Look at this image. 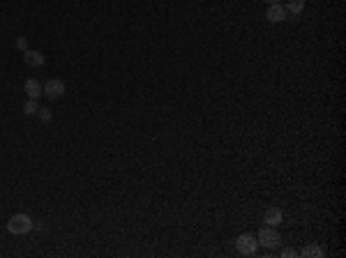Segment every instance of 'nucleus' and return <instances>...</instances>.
<instances>
[{"instance_id": "obj_3", "label": "nucleus", "mask_w": 346, "mask_h": 258, "mask_svg": "<svg viewBox=\"0 0 346 258\" xmlns=\"http://www.w3.org/2000/svg\"><path fill=\"white\" fill-rule=\"evenodd\" d=\"M236 249L242 253V256H254L258 249V240L254 238L252 233H242L240 238L236 240Z\"/></svg>"}, {"instance_id": "obj_9", "label": "nucleus", "mask_w": 346, "mask_h": 258, "mask_svg": "<svg viewBox=\"0 0 346 258\" xmlns=\"http://www.w3.org/2000/svg\"><path fill=\"white\" fill-rule=\"evenodd\" d=\"M284 10H286V14H293V16H298L300 12L305 10V0H288L286 5H284Z\"/></svg>"}, {"instance_id": "obj_13", "label": "nucleus", "mask_w": 346, "mask_h": 258, "mask_svg": "<svg viewBox=\"0 0 346 258\" xmlns=\"http://www.w3.org/2000/svg\"><path fill=\"white\" fill-rule=\"evenodd\" d=\"M16 49H21V51H28V39H26V37H19V39H16Z\"/></svg>"}, {"instance_id": "obj_1", "label": "nucleus", "mask_w": 346, "mask_h": 258, "mask_svg": "<svg viewBox=\"0 0 346 258\" xmlns=\"http://www.w3.org/2000/svg\"><path fill=\"white\" fill-rule=\"evenodd\" d=\"M35 228V222H32L28 214H14V217L7 222V231L12 233V235H28V233Z\"/></svg>"}, {"instance_id": "obj_6", "label": "nucleus", "mask_w": 346, "mask_h": 258, "mask_svg": "<svg viewBox=\"0 0 346 258\" xmlns=\"http://www.w3.org/2000/svg\"><path fill=\"white\" fill-rule=\"evenodd\" d=\"M23 90H26L28 99H39L44 95V85L37 81V78H28L26 85H23Z\"/></svg>"}, {"instance_id": "obj_5", "label": "nucleus", "mask_w": 346, "mask_h": 258, "mask_svg": "<svg viewBox=\"0 0 346 258\" xmlns=\"http://www.w3.org/2000/svg\"><path fill=\"white\" fill-rule=\"evenodd\" d=\"M268 21L270 23H282V21H286V10H284V5H279V3H275V5H268V12H266Z\"/></svg>"}, {"instance_id": "obj_14", "label": "nucleus", "mask_w": 346, "mask_h": 258, "mask_svg": "<svg viewBox=\"0 0 346 258\" xmlns=\"http://www.w3.org/2000/svg\"><path fill=\"white\" fill-rule=\"evenodd\" d=\"M293 256H298V253H295V249H291V247L282 251V258H293Z\"/></svg>"}, {"instance_id": "obj_4", "label": "nucleus", "mask_w": 346, "mask_h": 258, "mask_svg": "<svg viewBox=\"0 0 346 258\" xmlns=\"http://www.w3.org/2000/svg\"><path fill=\"white\" fill-rule=\"evenodd\" d=\"M44 95H47L49 99H60L65 95V81H60V78H49V81L44 83Z\"/></svg>"}, {"instance_id": "obj_10", "label": "nucleus", "mask_w": 346, "mask_h": 258, "mask_svg": "<svg viewBox=\"0 0 346 258\" xmlns=\"http://www.w3.org/2000/svg\"><path fill=\"white\" fill-rule=\"evenodd\" d=\"M300 256H312V258H323L325 251L319 247V244H310V247H305L302 251H300Z\"/></svg>"}, {"instance_id": "obj_7", "label": "nucleus", "mask_w": 346, "mask_h": 258, "mask_svg": "<svg viewBox=\"0 0 346 258\" xmlns=\"http://www.w3.org/2000/svg\"><path fill=\"white\" fill-rule=\"evenodd\" d=\"M263 224L266 226H279L282 224V210L279 207H268L266 212H263Z\"/></svg>"}, {"instance_id": "obj_8", "label": "nucleus", "mask_w": 346, "mask_h": 258, "mask_svg": "<svg viewBox=\"0 0 346 258\" xmlns=\"http://www.w3.org/2000/svg\"><path fill=\"white\" fill-rule=\"evenodd\" d=\"M23 62H26L28 67H42L44 65V53L42 51H23Z\"/></svg>"}, {"instance_id": "obj_2", "label": "nucleus", "mask_w": 346, "mask_h": 258, "mask_svg": "<svg viewBox=\"0 0 346 258\" xmlns=\"http://www.w3.org/2000/svg\"><path fill=\"white\" fill-rule=\"evenodd\" d=\"M258 244L266 249H275L279 242H282V235H279L277 226H263L261 231H258Z\"/></svg>"}, {"instance_id": "obj_11", "label": "nucleus", "mask_w": 346, "mask_h": 258, "mask_svg": "<svg viewBox=\"0 0 346 258\" xmlns=\"http://www.w3.org/2000/svg\"><path fill=\"white\" fill-rule=\"evenodd\" d=\"M37 111H39V106H37V99H28V102L23 104V113H26V115H35Z\"/></svg>"}, {"instance_id": "obj_15", "label": "nucleus", "mask_w": 346, "mask_h": 258, "mask_svg": "<svg viewBox=\"0 0 346 258\" xmlns=\"http://www.w3.org/2000/svg\"><path fill=\"white\" fill-rule=\"evenodd\" d=\"M266 3H268V5H275V3H277V0H266Z\"/></svg>"}, {"instance_id": "obj_12", "label": "nucleus", "mask_w": 346, "mask_h": 258, "mask_svg": "<svg viewBox=\"0 0 346 258\" xmlns=\"http://www.w3.org/2000/svg\"><path fill=\"white\" fill-rule=\"evenodd\" d=\"M37 113H39V120H42L44 124H49V122H51V118H53V115H51V109H49V106H42V109L37 111Z\"/></svg>"}]
</instances>
